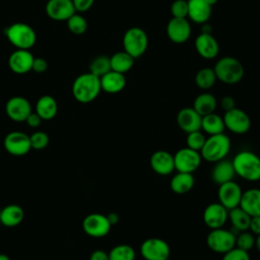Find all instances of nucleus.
I'll return each instance as SVG.
<instances>
[{
  "instance_id": "nucleus-46",
  "label": "nucleus",
  "mask_w": 260,
  "mask_h": 260,
  "mask_svg": "<svg viewBox=\"0 0 260 260\" xmlns=\"http://www.w3.org/2000/svg\"><path fill=\"white\" fill-rule=\"evenodd\" d=\"M249 230L253 235H260V215L251 216Z\"/></svg>"
},
{
  "instance_id": "nucleus-7",
  "label": "nucleus",
  "mask_w": 260,
  "mask_h": 260,
  "mask_svg": "<svg viewBox=\"0 0 260 260\" xmlns=\"http://www.w3.org/2000/svg\"><path fill=\"white\" fill-rule=\"evenodd\" d=\"M206 243L213 252L224 254L236 247V235L222 228L214 229L207 235Z\"/></svg>"
},
{
  "instance_id": "nucleus-8",
  "label": "nucleus",
  "mask_w": 260,
  "mask_h": 260,
  "mask_svg": "<svg viewBox=\"0 0 260 260\" xmlns=\"http://www.w3.org/2000/svg\"><path fill=\"white\" fill-rule=\"evenodd\" d=\"M201 154L199 151L189 147H183L174 154L175 170L182 173H193L201 164Z\"/></svg>"
},
{
  "instance_id": "nucleus-40",
  "label": "nucleus",
  "mask_w": 260,
  "mask_h": 260,
  "mask_svg": "<svg viewBox=\"0 0 260 260\" xmlns=\"http://www.w3.org/2000/svg\"><path fill=\"white\" fill-rule=\"evenodd\" d=\"M171 13L173 17L187 18L188 17V1L175 0L171 5Z\"/></svg>"
},
{
  "instance_id": "nucleus-44",
  "label": "nucleus",
  "mask_w": 260,
  "mask_h": 260,
  "mask_svg": "<svg viewBox=\"0 0 260 260\" xmlns=\"http://www.w3.org/2000/svg\"><path fill=\"white\" fill-rule=\"evenodd\" d=\"M220 107L224 112H228V111L236 108V102H235L234 98H232L230 95H225L220 101Z\"/></svg>"
},
{
  "instance_id": "nucleus-21",
  "label": "nucleus",
  "mask_w": 260,
  "mask_h": 260,
  "mask_svg": "<svg viewBox=\"0 0 260 260\" xmlns=\"http://www.w3.org/2000/svg\"><path fill=\"white\" fill-rule=\"evenodd\" d=\"M151 169L160 176H167L175 170L174 155L167 150H156L150 156Z\"/></svg>"
},
{
  "instance_id": "nucleus-42",
  "label": "nucleus",
  "mask_w": 260,
  "mask_h": 260,
  "mask_svg": "<svg viewBox=\"0 0 260 260\" xmlns=\"http://www.w3.org/2000/svg\"><path fill=\"white\" fill-rule=\"evenodd\" d=\"M76 12H85L91 8L94 0H72Z\"/></svg>"
},
{
  "instance_id": "nucleus-11",
  "label": "nucleus",
  "mask_w": 260,
  "mask_h": 260,
  "mask_svg": "<svg viewBox=\"0 0 260 260\" xmlns=\"http://www.w3.org/2000/svg\"><path fill=\"white\" fill-rule=\"evenodd\" d=\"M112 224L107 215L102 213H90L82 221L84 233L92 238H102L109 234Z\"/></svg>"
},
{
  "instance_id": "nucleus-2",
  "label": "nucleus",
  "mask_w": 260,
  "mask_h": 260,
  "mask_svg": "<svg viewBox=\"0 0 260 260\" xmlns=\"http://www.w3.org/2000/svg\"><path fill=\"white\" fill-rule=\"evenodd\" d=\"M232 162L236 175L244 180L251 182L260 180V157L256 153L250 150H242L234 156Z\"/></svg>"
},
{
  "instance_id": "nucleus-38",
  "label": "nucleus",
  "mask_w": 260,
  "mask_h": 260,
  "mask_svg": "<svg viewBox=\"0 0 260 260\" xmlns=\"http://www.w3.org/2000/svg\"><path fill=\"white\" fill-rule=\"evenodd\" d=\"M254 246L255 238L251 232L244 231L236 236V247L245 251H250Z\"/></svg>"
},
{
  "instance_id": "nucleus-29",
  "label": "nucleus",
  "mask_w": 260,
  "mask_h": 260,
  "mask_svg": "<svg viewBox=\"0 0 260 260\" xmlns=\"http://www.w3.org/2000/svg\"><path fill=\"white\" fill-rule=\"evenodd\" d=\"M217 101L215 96L209 92H203L198 94L193 103V109L201 116H205L214 113L216 109Z\"/></svg>"
},
{
  "instance_id": "nucleus-17",
  "label": "nucleus",
  "mask_w": 260,
  "mask_h": 260,
  "mask_svg": "<svg viewBox=\"0 0 260 260\" xmlns=\"http://www.w3.org/2000/svg\"><path fill=\"white\" fill-rule=\"evenodd\" d=\"M229 218V210L219 202L210 203L203 212V221L211 230L222 228Z\"/></svg>"
},
{
  "instance_id": "nucleus-50",
  "label": "nucleus",
  "mask_w": 260,
  "mask_h": 260,
  "mask_svg": "<svg viewBox=\"0 0 260 260\" xmlns=\"http://www.w3.org/2000/svg\"><path fill=\"white\" fill-rule=\"evenodd\" d=\"M205 1H206L210 6H213L214 4H216V3H217V1H218V0H205Z\"/></svg>"
},
{
  "instance_id": "nucleus-18",
  "label": "nucleus",
  "mask_w": 260,
  "mask_h": 260,
  "mask_svg": "<svg viewBox=\"0 0 260 260\" xmlns=\"http://www.w3.org/2000/svg\"><path fill=\"white\" fill-rule=\"evenodd\" d=\"M34 59L29 50L16 49L8 58V66L16 74H25L31 70Z\"/></svg>"
},
{
  "instance_id": "nucleus-10",
  "label": "nucleus",
  "mask_w": 260,
  "mask_h": 260,
  "mask_svg": "<svg viewBox=\"0 0 260 260\" xmlns=\"http://www.w3.org/2000/svg\"><path fill=\"white\" fill-rule=\"evenodd\" d=\"M222 119L224 127L236 134H245L251 127V120L248 114L238 108L224 112Z\"/></svg>"
},
{
  "instance_id": "nucleus-43",
  "label": "nucleus",
  "mask_w": 260,
  "mask_h": 260,
  "mask_svg": "<svg viewBox=\"0 0 260 260\" xmlns=\"http://www.w3.org/2000/svg\"><path fill=\"white\" fill-rule=\"evenodd\" d=\"M48 69V62L44 58H35L31 70L36 73H43Z\"/></svg>"
},
{
  "instance_id": "nucleus-47",
  "label": "nucleus",
  "mask_w": 260,
  "mask_h": 260,
  "mask_svg": "<svg viewBox=\"0 0 260 260\" xmlns=\"http://www.w3.org/2000/svg\"><path fill=\"white\" fill-rule=\"evenodd\" d=\"M89 260H110L109 253L103 250H95L90 254Z\"/></svg>"
},
{
  "instance_id": "nucleus-36",
  "label": "nucleus",
  "mask_w": 260,
  "mask_h": 260,
  "mask_svg": "<svg viewBox=\"0 0 260 260\" xmlns=\"http://www.w3.org/2000/svg\"><path fill=\"white\" fill-rule=\"evenodd\" d=\"M67 27L73 35H83L87 29V21L86 19L78 14L74 13L72 16H70L67 20Z\"/></svg>"
},
{
  "instance_id": "nucleus-14",
  "label": "nucleus",
  "mask_w": 260,
  "mask_h": 260,
  "mask_svg": "<svg viewBox=\"0 0 260 260\" xmlns=\"http://www.w3.org/2000/svg\"><path fill=\"white\" fill-rule=\"evenodd\" d=\"M5 112L9 119L14 122H25L28 115L32 112L30 103L23 96H12L5 105Z\"/></svg>"
},
{
  "instance_id": "nucleus-52",
  "label": "nucleus",
  "mask_w": 260,
  "mask_h": 260,
  "mask_svg": "<svg viewBox=\"0 0 260 260\" xmlns=\"http://www.w3.org/2000/svg\"><path fill=\"white\" fill-rule=\"evenodd\" d=\"M165 260H172V259H170V258H167V259H165Z\"/></svg>"
},
{
  "instance_id": "nucleus-33",
  "label": "nucleus",
  "mask_w": 260,
  "mask_h": 260,
  "mask_svg": "<svg viewBox=\"0 0 260 260\" xmlns=\"http://www.w3.org/2000/svg\"><path fill=\"white\" fill-rule=\"evenodd\" d=\"M217 78L213 68H202L195 75V83L201 89H209L216 82Z\"/></svg>"
},
{
  "instance_id": "nucleus-32",
  "label": "nucleus",
  "mask_w": 260,
  "mask_h": 260,
  "mask_svg": "<svg viewBox=\"0 0 260 260\" xmlns=\"http://www.w3.org/2000/svg\"><path fill=\"white\" fill-rule=\"evenodd\" d=\"M229 219L238 232H244L249 230L251 216L240 206L229 210Z\"/></svg>"
},
{
  "instance_id": "nucleus-23",
  "label": "nucleus",
  "mask_w": 260,
  "mask_h": 260,
  "mask_svg": "<svg viewBox=\"0 0 260 260\" xmlns=\"http://www.w3.org/2000/svg\"><path fill=\"white\" fill-rule=\"evenodd\" d=\"M100 80L102 90L108 93H118L122 91L126 85L125 74L113 70L103 75Z\"/></svg>"
},
{
  "instance_id": "nucleus-39",
  "label": "nucleus",
  "mask_w": 260,
  "mask_h": 260,
  "mask_svg": "<svg viewBox=\"0 0 260 260\" xmlns=\"http://www.w3.org/2000/svg\"><path fill=\"white\" fill-rule=\"evenodd\" d=\"M30 146L32 149L41 150L49 144V136L44 131H36L29 136Z\"/></svg>"
},
{
  "instance_id": "nucleus-30",
  "label": "nucleus",
  "mask_w": 260,
  "mask_h": 260,
  "mask_svg": "<svg viewBox=\"0 0 260 260\" xmlns=\"http://www.w3.org/2000/svg\"><path fill=\"white\" fill-rule=\"evenodd\" d=\"M134 58L125 51H120L115 53L110 57L111 69L116 72L125 74L134 65Z\"/></svg>"
},
{
  "instance_id": "nucleus-25",
  "label": "nucleus",
  "mask_w": 260,
  "mask_h": 260,
  "mask_svg": "<svg viewBox=\"0 0 260 260\" xmlns=\"http://www.w3.org/2000/svg\"><path fill=\"white\" fill-rule=\"evenodd\" d=\"M235 176L236 172L233 162L224 158L219 161H216L215 166L211 171V179L218 186L223 183L233 181Z\"/></svg>"
},
{
  "instance_id": "nucleus-13",
  "label": "nucleus",
  "mask_w": 260,
  "mask_h": 260,
  "mask_svg": "<svg viewBox=\"0 0 260 260\" xmlns=\"http://www.w3.org/2000/svg\"><path fill=\"white\" fill-rule=\"evenodd\" d=\"M242 194L243 191L240 185L234 181L219 185L217 192L219 203L222 204L228 210H231L240 205Z\"/></svg>"
},
{
  "instance_id": "nucleus-5",
  "label": "nucleus",
  "mask_w": 260,
  "mask_h": 260,
  "mask_svg": "<svg viewBox=\"0 0 260 260\" xmlns=\"http://www.w3.org/2000/svg\"><path fill=\"white\" fill-rule=\"evenodd\" d=\"M5 35L11 45L16 49L29 50L37 42L35 29L24 22H14L10 24L6 28Z\"/></svg>"
},
{
  "instance_id": "nucleus-24",
  "label": "nucleus",
  "mask_w": 260,
  "mask_h": 260,
  "mask_svg": "<svg viewBox=\"0 0 260 260\" xmlns=\"http://www.w3.org/2000/svg\"><path fill=\"white\" fill-rule=\"evenodd\" d=\"M239 206L250 216L260 215V189L251 188L244 191Z\"/></svg>"
},
{
  "instance_id": "nucleus-20",
  "label": "nucleus",
  "mask_w": 260,
  "mask_h": 260,
  "mask_svg": "<svg viewBox=\"0 0 260 260\" xmlns=\"http://www.w3.org/2000/svg\"><path fill=\"white\" fill-rule=\"evenodd\" d=\"M202 117L192 108L186 107L179 111L177 115V123L179 127L187 134L201 129Z\"/></svg>"
},
{
  "instance_id": "nucleus-53",
  "label": "nucleus",
  "mask_w": 260,
  "mask_h": 260,
  "mask_svg": "<svg viewBox=\"0 0 260 260\" xmlns=\"http://www.w3.org/2000/svg\"><path fill=\"white\" fill-rule=\"evenodd\" d=\"M0 213H1V208H0Z\"/></svg>"
},
{
  "instance_id": "nucleus-35",
  "label": "nucleus",
  "mask_w": 260,
  "mask_h": 260,
  "mask_svg": "<svg viewBox=\"0 0 260 260\" xmlns=\"http://www.w3.org/2000/svg\"><path fill=\"white\" fill-rule=\"evenodd\" d=\"M135 257L134 249L126 244L117 245L109 252L110 260H135Z\"/></svg>"
},
{
  "instance_id": "nucleus-1",
  "label": "nucleus",
  "mask_w": 260,
  "mask_h": 260,
  "mask_svg": "<svg viewBox=\"0 0 260 260\" xmlns=\"http://www.w3.org/2000/svg\"><path fill=\"white\" fill-rule=\"evenodd\" d=\"M102 90L100 77L90 72L78 75L72 83V94L81 104H88L94 101Z\"/></svg>"
},
{
  "instance_id": "nucleus-31",
  "label": "nucleus",
  "mask_w": 260,
  "mask_h": 260,
  "mask_svg": "<svg viewBox=\"0 0 260 260\" xmlns=\"http://www.w3.org/2000/svg\"><path fill=\"white\" fill-rule=\"evenodd\" d=\"M201 129L208 135L223 133L225 127L222 117L215 113L203 116L201 120Z\"/></svg>"
},
{
  "instance_id": "nucleus-34",
  "label": "nucleus",
  "mask_w": 260,
  "mask_h": 260,
  "mask_svg": "<svg viewBox=\"0 0 260 260\" xmlns=\"http://www.w3.org/2000/svg\"><path fill=\"white\" fill-rule=\"evenodd\" d=\"M111 70L110 57L106 55H99L94 57L89 63V72L100 78Z\"/></svg>"
},
{
  "instance_id": "nucleus-4",
  "label": "nucleus",
  "mask_w": 260,
  "mask_h": 260,
  "mask_svg": "<svg viewBox=\"0 0 260 260\" xmlns=\"http://www.w3.org/2000/svg\"><path fill=\"white\" fill-rule=\"evenodd\" d=\"M231 149V140L223 133L209 135L200 150L201 157L210 162L219 161L229 154Z\"/></svg>"
},
{
  "instance_id": "nucleus-9",
  "label": "nucleus",
  "mask_w": 260,
  "mask_h": 260,
  "mask_svg": "<svg viewBox=\"0 0 260 260\" xmlns=\"http://www.w3.org/2000/svg\"><path fill=\"white\" fill-rule=\"evenodd\" d=\"M140 253L145 260H165L170 257L171 250L165 240L149 238L141 244Z\"/></svg>"
},
{
  "instance_id": "nucleus-51",
  "label": "nucleus",
  "mask_w": 260,
  "mask_h": 260,
  "mask_svg": "<svg viewBox=\"0 0 260 260\" xmlns=\"http://www.w3.org/2000/svg\"><path fill=\"white\" fill-rule=\"evenodd\" d=\"M0 260H10L6 254H0Z\"/></svg>"
},
{
  "instance_id": "nucleus-6",
  "label": "nucleus",
  "mask_w": 260,
  "mask_h": 260,
  "mask_svg": "<svg viewBox=\"0 0 260 260\" xmlns=\"http://www.w3.org/2000/svg\"><path fill=\"white\" fill-rule=\"evenodd\" d=\"M123 49L134 59L142 56L148 47V37L144 29L138 26L128 28L123 36Z\"/></svg>"
},
{
  "instance_id": "nucleus-15",
  "label": "nucleus",
  "mask_w": 260,
  "mask_h": 260,
  "mask_svg": "<svg viewBox=\"0 0 260 260\" xmlns=\"http://www.w3.org/2000/svg\"><path fill=\"white\" fill-rule=\"evenodd\" d=\"M167 36L175 44L186 43L191 36V25L188 19L172 17L167 24Z\"/></svg>"
},
{
  "instance_id": "nucleus-19",
  "label": "nucleus",
  "mask_w": 260,
  "mask_h": 260,
  "mask_svg": "<svg viewBox=\"0 0 260 260\" xmlns=\"http://www.w3.org/2000/svg\"><path fill=\"white\" fill-rule=\"evenodd\" d=\"M195 50L204 59H214L219 53V45L217 40L211 34L201 32L195 39Z\"/></svg>"
},
{
  "instance_id": "nucleus-45",
  "label": "nucleus",
  "mask_w": 260,
  "mask_h": 260,
  "mask_svg": "<svg viewBox=\"0 0 260 260\" xmlns=\"http://www.w3.org/2000/svg\"><path fill=\"white\" fill-rule=\"evenodd\" d=\"M42 121H43V120L41 119V117H40L36 112H31V113L28 115V117L26 118V120H25L26 124H27L29 127H31V128H37V127H39V126L41 125Z\"/></svg>"
},
{
  "instance_id": "nucleus-28",
  "label": "nucleus",
  "mask_w": 260,
  "mask_h": 260,
  "mask_svg": "<svg viewBox=\"0 0 260 260\" xmlns=\"http://www.w3.org/2000/svg\"><path fill=\"white\" fill-rule=\"evenodd\" d=\"M195 179L191 173L178 172L170 182L171 190L176 194L188 193L194 186Z\"/></svg>"
},
{
  "instance_id": "nucleus-41",
  "label": "nucleus",
  "mask_w": 260,
  "mask_h": 260,
  "mask_svg": "<svg viewBox=\"0 0 260 260\" xmlns=\"http://www.w3.org/2000/svg\"><path fill=\"white\" fill-rule=\"evenodd\" d=\"M222 260H251L248 251L234 247L223 254Z\"/></svg>"
},
{
  "instance_id": "nucleus-22",
  "label": "nucleus",
  "mask_w": 260,
  "mask_h": 260,
  "mask_svg": "<svg viewBox=\"0 0 260 260\" xmlns=\"http://www.w3.org/2000/svg\"><path fill=\"white\" fill-rule=\"evenodd\" d=\"M211 7L205 0H188V17L195 23L203 24L211 16Z\"/></svg>"
},
{
  "instance_id": "nucleus-16",
  "label": "nucleus",
  "mask_w": 260,
  "mask_h": 260,
  "mask_svg": "<svg viewBox=\"0 0 260 260\" xmlns=\"http://www.w3.org/2000/svg\"><path fill=\"white\" fill-rule=\"evenodd\" d=\"M45 10L56 21H65L76 12L72 0H48Z\"/></svg>"
},
{
  "instance_id": "nucleus-48",
  "label": "nucleus",
  "mask_w": 260,
  "mask_h": 260,
  "mask_svg": "<svg viewBox=\"0 0 260 260\" xmlns=\"http://www.w3.org/2000/svg\"><path fill=\"white\" fill-rule=\"evenodd\" d=\"M107 217H108V219H109V221L112 225L116 224L119 221V215L116 212H110L109 214H107Z\"/></svg>"
},
{
  "instance_id": "nucleus-37",
  "label": "nucleus",
  "mask_w": 260,
  "mask_h": 260,
  "mask_svg": "<svg viewBox=\"0 0 260 260\" xmlns=\"http://www.w3.org/2000/svg\"><path fill=\"white\" fill-rule=\"evenodd\" d=\"M205 139H206L205 135L200 130L190 132V133H188L187 138H186L187 147L200 152V150L202 149V147L204 145Z\"/></svg>"
},
{
  "instance_id": "nucleus-49",
  "label": "nucleus",
  "mask_w": 260,
  "mask_h": 260,
  "mask_svg": "<svg viewBox=\"0 0 260 260\" xmlns=\"http://www.w3.org/2000/svg\"><path fill=\"white\" fill-rule=\"evenodd\" d=\"M255 246H256L257 250L260 252V235H258L257 238L255 239Z\"/></svg>"
},
{
  "instance_id": "nucleus-3",
  "label": "nucleus",
  "mask_w": 260,
  "mask_h": 260,
  "mask_svg": "<svg viewBox=\"0 0 260 260\" xmlns=\"http://www.w3.org/2000/svg\"><path fill=\"white\" fill-rule=\"evenodd\" d=\"M217 80L225 84H236L244 76V66L235 57L225 56L220 58L213 67Z\"/></svg>"
},
{
  "instance_id": "nucleus-26",
  "label": "nucleus",
  "mask_w": 260,
  "mask_h": 260,
  "mask_svg": "<svg viewBox=\"0 0 260 260\" xmlns=\"http://www.w3.org/2000/svg\"><path fill=\"white\" fill-rule=\"evenodd\" d=\"M24 217L23 209L17 204H9L1 208L0 222L7 228L18 225Z\"/></svg>"
},
{
  "instance_id": "nucleus-27",
  "label": "nucleus",
  "mask_w": 260,
  "mask_h": 260,
  "mask_svg": "<svg viewBox=\"0 0 260 260\" xmlns=\"http://www.w3.org/2000/svg\"><path fill=\"white\" fill-rule=\"evenodd\" d=\"M58 112V104L51 95H42L36 104V113L42 120H52Z\"/></svg>"
},
{
  "instance_id": "nucleus-12",
  "label": "nucleus",
  "mask_w": 260,
  "mask_h": 260,
  "mask_svg": "<svg viewBox=\"0 0 260 260\" xmlns=\"http://www.w3.org/2000/svg\"><path fill=\"white\" fill-rule=\"evenodd\" d=\"M5 150L15 156H21L26 154L30 149L29 136L21 131L9 132L3 141Z\"/></svg>"
}]
</instances>
